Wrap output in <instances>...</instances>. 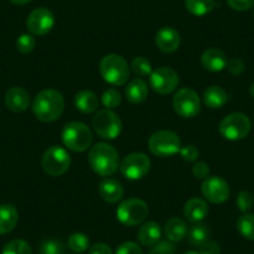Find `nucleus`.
I'll return each mask as SVG.
<instances>
[{
	"instance_id": "obj_1",
	"label": "nucleus",
	"mask_w": 254,
	"mask_h": 254,
	"mask_svg": "<svg viewBox=\"0 0 254 254\" xmlns=\"http://www.w3.org/2000/svg\"><path fill=\"white\" fill-rule=\"evenodd\" d=\"M65 100L63 95L54 89H45L39 92L33 101V112L43 122L56 121L63 115Z\"/></svg>"
},
{
	"instance_id": "obj_2",
	"label": "nucleus",
	"mask_w": 254,
	"mask_h": 254,
	"mask_svg": "<svg viewBox=\"0 0 254 254\" xmlns=\"http://www.w3.org/2000/svg\"><path fill=\"white\" fill-rule=\"evenodd\" d=\"M89 165L95 173L109 177L120 167L119 153L109 143L99 142L90 150Z\"/></svg>"
},
{
	"instance_id": "obj_3",
	"label": "nucleus",
	"mask_w": 254,
	"mask_h": 254,
	"mask_svg": "<svg viewBox=\"0 0 254 254\" xmlns=\"http://www.w3.org/2000/svg\"><path fill=\"white\" fill-rule=\"evenodd\" d=\"M100 74L110 85L122 86L130 77V66L121 55L109 54L100 61Z\"/></svg>"
},
{
	"instance_id": "obj_4",
	"label": "nucleus",
	"mask_w": 254,
	"mask_h": 254,
	"mask_svg": "<svg viewBox=\"0 0 254 254\" xmlns=\"http://www.w3.org/2000/svg\"><path fill=\"white\" fill-rule=\"evenodd\" d=\"M61 137H63L64 145L75 152L86 151L92 145V140H94L91 130L86 125L79 121H72L65 125Z\"/></svg>"
},
{
	"instance_id": "obj_5",
	"label": "nucleus",
	"mask_w": 254,
	"mask_h": 254,
	"mask_svg": "<svg viewBox=\"0 0 254 254\" xmlns=\"http://www.w3.org/2000/svg\"><path fill=\"white\" fill-rule=\"evenodd\" d=\"M251 120L241 112L229 114L219 124V132L226 140L241 141L248 136L251 131Z\"/></svg>"
},
{
	"instance_id": "obj_6",
	"label": "nucleus",
	"mask_w": 254,
	"mask_h": 254,
	"mask_svg": "<svg viewBox=\"0 0 254 254\" xmlns=\"http://www.w3.org/2000/svg\"><path fill=\"white\" fill-rule=\"evenodd\" d=\"M116 216L124 226H138L147 218L148 206L140 198H128L120 204L116 211Z\"/></svg>"
},
{
	"instance_id": "obj_7",
	"label": "nucleus",
	"mask_w": 254,
	"mask_h": 254,
	"mask_svg": "<svg viewBox=\"0 0 254 254\" xmlns=\"http://www.w3.org/2000/svg\"><path fill=\"white\" fill-rule=\"evenodd\" d=\"M92 126L97 135L105 140H115L122 131V121L112 110L104 109L97 111L92 120Z\"/></svg>"
},
{
	"instance_id": "obj_8",
	"label": "nucleus",
	"mask_w": 254,
	"mask_h": 254,
	"mask_svg": "<svg viewBox=\"0 0 254 254\" xmlns=\"http://www.w3.org/2000/svg\"><path fill=\"white\" fill-rule=\"evenodd\" d=\"M181 147V138L173 131H157L148 140V148L157 157H170L176 155L180 152Z\"/></svg>"
},
{
	"instance_id": "obj_9",
	"label": "nucleus",
	"mask_w": 254,
	"mask_h": 254,
	"mask_svg": "<svg viewBox=\"0 0 254 254\" xmlns=\"http://www.w3.org/2000/svg\"><path fill=\"white\" fill-rule=\"evenodd\" d=\"M41 165L49 176L59 177L67 172L71 165V157L65 148L60 146H51L44 152Z\"/></svg>"
},
{
	"instance_id": "obj_10",
	"label": "nucleus",
	"mask_w": 254,
	"mask_h": 254,
	"mask_svg": "<svg viewBox=\"0 0 254 254\" xmlns=\"http://www.w3.org/2000/svg\"><path fill=\"white\" fill-rule=\"evenodd\" d=\"M173 109L183 119H192L201 111V100L192 89H181L173 96Z\"/></svg>"
},
{
	"instance_id": "obj_11",
	"label": "nucleus",
	"mask_w": 254,
	"mask_h": 254,
	"mask_svg": "<svg viewBox=\"0 0 254 254\" xmlns=\"http://www.w3.org/2000/svg\"><path fill=\"white\" fill-rule=\"evenodd\" d=\"M151 168V161L145 153L133 152L127 155L120 163L121 173L131 181H138L145 177Z\"/></svg>"
},
{
	"instance_id": "obj_12",
	"label": "nucleus",
	"mask_w": 254,
	"mask_h": 254,
	"mask_svg": "<svg viewBox=\"0 0 254 254\" xmlns=\"http://www.w3.org/2000/svg\"><path fill=\"white\" fill-rule=\"evenodd\" d=\"M178 84H180L178 74L171 67H158L150 75V86L152 87L153 91L160 95L171 94L177 89Z\"/></svg>"
},
{
	"instance_id": "obj_13",
	"label": "nucleus",
	"mask_w": 254,
	"mask_h": 254,
	"mask_svg": "<svg viewBox=\"0 0 254 254\" xmlns=\"http://www.w3.org/2000/svg\"><path fill=\"white\" fill-rule=\"evenodd\" d=\"M55 25V16L48 8H36L29 14L26 19V26L31 35L43 36L50 33Z\"/></svg>"
},
{
	"instance_id": "obj_14",
	"label": "nucleus",
	"mask_w": 254,
	"mask_h": 254,
	"mask_svg": "<svg viewBox=\"0 0 254 254\" xmlns=\"http://www.w3.org/2000/svg\"><path fill=\"white\" fill-rule=\"evenodd\" d=\"M231 190L227 181L218 176H211L202 182V194L211 203L219 204L228 199Z\"/></svg>"
},
{
	"instance_id": "obj_15",
	"label": "nucleus",
	"mask_w": 254,
	"mask_h": 254,
	"mask_svg": "<svg viewBox=\"0 0 254 254\" xmlns=\"http://www.w3.org/2000/svg\"><path fill=\"white\" fill-rule=\"evenodd\" d=\"M5 106L13 112H24L30 105V95L25 89L19 86L10 87L4 96Z\"/></svg>"
},
{
	"instance_id": "obj_16",
	"label": "nucleus",
	"mask_w": 254,
	"mask_h": 254,
	"mask_svg": "<svg viewBox=\"0 0 254 254\" xmlns=\"http://www.w3.org/2000/svg\"><path fill=\"white\" fill-rule=\"evenodd\" d=\"M156 45L163 53H175L181 44V36L176 29L171 26H163L156 34Z\"/></svg>"
},
{
	"instance_id": "obj_17",
	"label": "nucleus",
	"mask_w": 254,
	"mask_h": 254,
	"mask_svg": "<svg viewBox=\"0 0 254 254\" xmlns=\"http://www.w3.org/2000/svg\"><path fill=\"white\" fill-rule=\"evenodd\" d=\"M99 193L101 198L107 203H116L124 197V186L114 178H105L99 185Z\"/></svg>"
},
{
	"instance_id": "obj_18",
	"label": "nucleus",
	"mask_w": 254,
	"mask_h": 254,
	"mask_svg": "<svg viewBox=\"0 0 254 254\" xmlns=\"http://www.w3.org/2000/svg\"><path fill=\"white\" fill-rule=\"evenodd\" d=\"M227 61L228 59H227L226 54L217 48L208 49L201 56L202 66L212 72H219L226 69Z\"/></svg>"
},
{
	"instance_id": "obj_19",
	"label": "nucleus",
	"mask_w": 254,
	"mask_h": 254,
	"mask_svg": "<svg viewBox=\"0 0 254 254\" xmlns=\"http://www.w3.org/2000/svg\"><path fill=\"white\" fill-rule=\"evenodd\" d=\"M183 214H185L187 221L192 222V223H199L208 214V206H207L206 201L194 197V198H190V201L186 202Z\"/></svg>"
},
{
	"instance_id": "obj_20",
	"label": "nucleus",
	"mask_w": 254,
	"mask_h": 254,
	"mask_svg": "<svg viewBox=\"0 0 254 254\" xmlns=\"http://www.w3.org/2000/svg\"><path fill=\"white\" fill-rule=\"evenodd\" d=\"M161 234L162 232H161L160 224L152 221L146 222V223L141 224V227L138 228L137 239L142 246L151 247L160 242Z\"/></svg>"
},
{
	"instance_id": "obj_21",
	"label": "nucleus",
	"mask_w": 254,
	"mask_h": 254,
	"mask_svg": "<svg viewBox=\"0 0 254 254\" xmlns=\"http://www.w3.org/2000/svg\"><path fill=\"white\" fill-rule=\"evenodd\" d=\"M19 221L18 209L10 203L0 204V234H8Z\"/></svg>"
},
{
	"instance_id": "obj_22",
	"label": "nucleus",
	"mask_w": 254,
	"mask_h": 254,
	"mask_svg": "<svg viewBox=\"0 0 254 254\" xmlns=\"http://www.w3.org/2000/svg\"><path fill=\"white\" fill-rule=\"evenodd\" d=\"M127 100L131 104H141L148 96V85L142 79H133L127 84L125 90Z\"/></svg>"
},
{
	"instance_id": "obj_23",
	"label": "nucleus",
	"mask_w": 254,
	"mask_h": 254,
	"mask_svg": "<svg viewBox=\"0 0 254 254\" xmlns=\"http://www.w3.org/2000/svg\"><path fill=\"white\" fill-rule=\"evenodd\" d=\"M74 102L75 107L82 114H92V112L97 111V107H99L97 95L90 90H82V91L77 92Z\"/></svg>"
},
{
	"instance_id": "obj_24",
	"label": "nucleus",
	"mask_w": 254,
	"mask_h": 254,
	"mask_svg": "<svg viewBox=\"0 0 254 254\" xmlns=\"http://www.w3.org/2000/svg\"><path fill=\"white\" fill-rule=\"evenodd\" d=\"M187 223L178 217H172L165 224V234L170 242H181L187 236Z\"/></svg>"
},
{
	"instance_id": "obj_25",
	"label": "nucleus",
	"mask_w": 254,
	"mask_h": 254,
	"mask_svg": "<svg viewBox=\"0 0 254 254\" xmlns=\"http://www.w3.org/2000/svg\"><path fill=\"white\" fill-rule=\"evenodd\" d=\"M227 100H228V95L221 86H209L203 92V104L211 110L223 107Z\"/></svg>"
},
{
	"instance_id": "obj_26",
	"label": "nucleus",
	"mask_w": 254,
	"mask_h": 254,
	"mask_svg": "<svg viewBox=\"0 0 254 254\" xmlns=\"http://www.w3.org/2000/svg\"><path fill=\"white\" fill-rule=\"evenodd\" d=\"M185 6L188 13L194 16H204L211 13L216 6L214 0H185Z\"/></svg>"
},
{
	"instance_id": "obj_27",
	"label": "nucleus",
	"mask_w": 254,
	"mask_h": 254,
	"mask_svg": "<svg viewBox=\"0 0 254 254\" xmlns=\"http://www.w3.org/2000/svg\"><path fill=\"white\" fill-rule=\"evenodd\" d=\"M188 242H190L192 246L199 247L201 244H203L204 242L208 241L209 237V228L203 223H193V226L190 227L187 232Z\"/></svg>"
},
{
	"instance_id": "obj_28",
	"label": "nucleus",
	"mask_w": 254,
	"mask_h": 254,
	"mask_svg": "<svg viewBox=\"0 0 254 254\" xmlns=\"http://www.w3.org/2000/svg\"><path fill=\"white\" fill-rule=\"evenodd\" d=\"M237 229L248 241H254V214L244 213L237 221Z\"/></svg>"
},
{
	"instance_id": "obj_29",
	"label": "nucleus",
	"mask_w": 254,
	"mask_h": 254,
	"mask_svg": "<svg viewBox=\"0 0 254 254\" xmlns=\"http://www.w3.org/2000/svg\"><path fill=\"white\" fill-rule=\"evenodd\" d=\"M67 247L72 252H75V253H84V252H86L89 249L90 239L86 234L76 232V233H72L69 237V239H67Z\"/></svg>"
},
{
	"instance_id": "obj_30",
	"label": "nucleus",
	"mask_w": 254,
	"mask_h": 254,
	"mask_svg": "<svg viewBox=\"0 0 254 254\" xmlns=\"http://www.w3.org/2000/svg\"><path fill=\"white\" fill-rule=\"evenodd\" d=\"M1 254H33V252L28 242L23 239H13L5 244Z\"/></svg>"
},
{
	"instance_id": "obj_31",
	"label": "nucleus",
	"mask_w": 254,
	"mask_h": 254,
	"mask_svg": "<svg viewBox=\"0 0 254 254\" xmlns=\"http://www.w3.org/2000/svg\"><path fill=\"white\" fill-rule=\"evenodd\" d=\"M131 69L140 77L150 76L151 72L153 71L151 61L143 56H137V58L133 59L132 63H131Z\"/></svg>"
},
{
	"instance_id": "obj_32",
	"label": "nucleus",
	"mask_w": 254,
	"mask_h": 254,
	"mask_svg": "<svg viewBox=\"0 0 254 254\" xmlns=\"http://www.w3.org/2000/svg\"><path fill=\"white\" fill-rule=\"evenodd\" d=\"M101 100H102V104H104V106L109 110L116 109V107L120 106L122 102L121 94H120V92L115 89H107L106 91L102 94Z\"/></svg>"
},
{
	"instance_id": "obj_33",
	"label": "nucleus",
	"mask_w": 254,
	"mask_h": 254,
	"mask_svg": "<svg viewBox=\"0 0 254 254\" xmlns=\"http://www.w3.org/2000/svg\"><path fill=\"white\" fill-rule=\"evenodd\" d=\"M36 40L31 34H23L16 40V49L20 54H30L35 49Z\"/></svg>"
},
{
	"instance_id": "obj_34",
	"label": "nucleus",
	"mask_w": 254,
	"mask_h": 254,
	"mask_svg": "<svg viewBox=\"0 0 254 254\" xmlns=\"http://www.w3.org/2000/svg\"><path fill=\"white\" fill-rule=\"evenodd\" d=\"M65 247L60 239H46L40 246V254H64Z\"/></svg>"
},
{
	"instance_id": "obj_35",
	"label": "nucleus",
	"mask_w": 254,
	"mask_h": 254,
	"mask_svg": "<svg viewBox=\"0 0 254 254\" xmlns=\"http://www.w3.org/2000/svg\"><path fill=\"white\" fill-rule=\"evenodd\" d=\"M236 202L239 211L247 213L249 209H252V207H253L254 204L253 194H252L251 192H248V190H241L238 193V196H237Z\"/></svg>"
},
{
	"instance_id": "obj_36",
	"label": "nucleus",
	"mask_w": 254,
	"mask_h": 254,
	"mask_svg": "<svg viewBox=\"0 0 254 254\" xmlns=\"http://www.w3.org/2000/svg\"><path fill=\"white\" fill-rule=\"evenodd\" d=\"M115 254H143V252L138 244L133 242H124L117 247Z\"/></svg>"
},
{
	"instance_id": "obj_37",
	"label": "nucleus",
	"mask_w": 254,
	"mask_h": 254,
	"mask_svg": "<svg viewBox=\"0 0 254 254\" xmlns=\"http://www.w3.org/2000/svg\"><path fill=\"white\" fill-rule=\"evenodd\" d=\"M226 67H227V70H228L229 74L236 75V76L243 74L244 69H246V66H244V63L238 58L228 59Z\"/></svg>"
},
{
	"instance_id": "obj_38",
	"label": "nucleus",
	"mask_w": 254,
	"mask_h": 254,
	"mask_svg": "<svg viewBox=\"0 0 254 254\" xmlns=\"http://www.w3.org/2000/svg\"><path fill=\"white\" fill-rule=\"evenodd\" d=\"M178 153H180L181 157L185 161H187V162H193V161H196L199 156L198 150H197L196 146L193 145H186L185 147H181L180 152Z\"/></svg>"
},
{
	"instance_id": "obj_39",
	"label": "nucleus",
	"mask_w": 254,
	"mask_h": 254,
	"mask_svg": "<svg viewBox=\"0 0 254 254\" xmlns=\"http://www.w3.org/2000/svg\"><path fill=\"white\" fill-rule=\"evenodd\" d=\"M175 253H176V249L175 247H173V244L171 243V242L163 241V242H158L157 244H155L148 254H175Z\"/></svg>"
},
{
	"instance_id": "obj_40",
	"label": "nucleus",
	"mask_w": 254,
	"mask_h": 254,
	"mask_svg": "<svg viewBox=\"0 0 254 254\" xmlns=\"http://www.w3.org/2000/svg\"><path fill=\"white\" fill-rule=\"evenodd\" d=\"M227 4L236 11H247L254 6V0H227Z\"/></svg>"
},
{
	"instance_id": "obj_41",
	"label": "nucleus",
	"mask_w": 254,
	"mask_h": 254,
	"mask_svg": "<svg viewBox=\"0 0 254 254\" xmlns=\"http://www.w3.org/2000/svg\"><path fill=\"white\" fill-rule=\"evenodd\" d=\"M198 254H221V247L217 242L207 241L198 247Z\"/></svg>"
},
{
	"instance_id": "obj_42",
	"label": "nucleus",
	"mask_w": 254,
	"mask_h": 254,
	"mask_svg": "<svg viewBox=\"0 0 254 254\" xmlns=\"http://www.w3.org/2000/svg\"><path fill=\"white\" fill-rule=\"evenodd\" d=\"M209 171H211V168L206 162H197L192 168L193 176L198 180H206L209 176Z\"/></svg>"
},
{
	"instance_id": "obj_43",
	"label": "nucleus",
	"mask_w": 254,
	"mask_h": 254,
	"mask_svg": "<svg viewBox=\"0 0 254 254\" xmlns=\"http://www.w3.org/2000/svg\"><path fill=\"white\" fill-rule=\"evenodd\" d=\"M89 254H112L110 246L105 243H96L89 248Z\"/></svg>"
},
{
	"instance_id": "obj_44",
	"label": "nucleus",
	"mask_w": 254,
	"mask_h": 254,
	"mask_svg": "<svg viewBox=\"0 0 254 254\" xmlns=\"http://www.w3.org/2000/svg\"><path fill=\"white\" fill-rule=\"evenodd\" d=\"M30 1H33V0H10V3H13L14 5H25Z\"/></svg>"
},
{
	"instance_id": "obj_45",
	"label": "nucleus",
	"mask_w": 254,
	"mask_h": 254,
	"mask_svg": "<svg viewBox=\"0 0 254 254\" xmlns=\"http://www.w3.org/2000/svg\"><path fill=\"white\" fill-rule=\"evenodd\" d=\"M249 94H251V96L254 99V82H252V85L249 86Z\"/></svg>"
},
{
	"instance_id": "obj_46",
	"label": "nucleus",
	"mask_w": 254,
	"mask_h": 254,
	"mask_svg": "<svg viewBox=\"0 0 254 254\" xmlns=\"http://www.w3.org/2000/svg\"><path fill=\"white\" fill-rule=\"evenodd\" d=\"M186 254H198V253H197V252H188V253Z\"/></svg>"
}]
</instances>
